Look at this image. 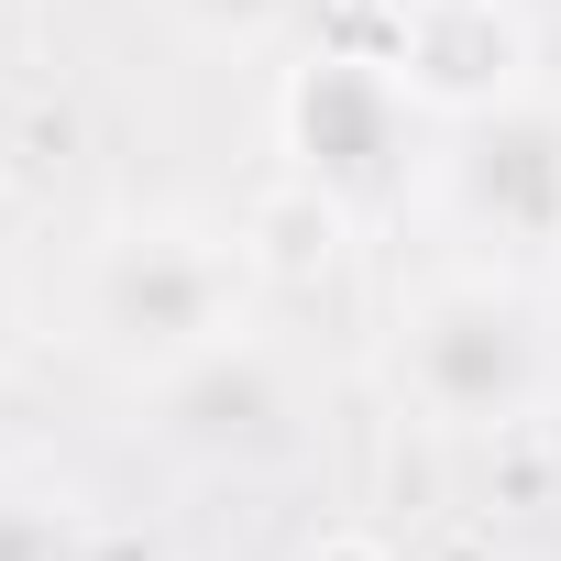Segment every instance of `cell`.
<instances>
[{
	"mask_svg": "<svg viewBox=\"0 0 561 561\" xmlns=\"http://www.w3.org/2000/svg\"><path fill=\"white\" fill-rule=\"evenodd\" d=\"M12 342H23V309H12V287H0V364H12Z\"/></svg>",
	"mask_w": 561,
	"mask_h": 561,
	"instance_id": "obj_11",
	"label": "cell"
},
{
	"mask_svg": "<svg viewBox=\"0 0 561 561\" xmlns=\"http://www.w3.org/2000/svg\"><path fill=\"white\" fill-rule=\"evenodd\" d=\"M253 253L242 231L198 220V209H133V220H100L89 253H78V342L144 397L165 375H187L198 353L242 342L253 331Z\"/></svg>",
	"mask_w": 561,
	"mask_h": 561,
	"instance_id": "obj_1",
	"label": "cell"
},
{
	"mask_svg": "<svg viewBox=\"0 0 561 561\" xmlns=\"http://www.w3.org/2000/svg\"><path fill=\"white\" fill-rule=\"evenodd\" d=\"M419 122H430V111L397 89L386 45H320L309 67H287V89H275V154H287V176H309V187L342 198L353 220L408 187Z\"/></svg>",
	"mask_w": 561,
	"mask_h": 561,
	"instance_id": "obj_3",
	"label": "cell"
},
{
	"mask_svg": "<svg viewBox=\"0 0 561 561\" xmlns=\"http://www.w3.org/2000/svg\"><path fill=\"white\" fill-rule=\"evenodd\" d=\"M320 12V0H154V23L198 56H264V45H287L298 23Z\"/></svg>",
	"mask_w": 561,
	"mask_h": 561,
	"instance_id": "obj_8",
	"label": "cell"
},
{
	"mask_svg": "<svg viewBox=\"0 0 561 561\" xmlns=\"http://www.w3.org/2000/svg\"><path fill=\"white\" fill-rule=\"evenodd\" d=\"M386 67L430 122H473L528 89V12L517 0H386Z\"/></svg>",
	"mask_w": 561,
	"mask_h": 561,
	"instance_id": "obj_5",
	"label": "cell"
},
{
	"mask_svg": "<svg viewBox=\"0 0 561 561\" xmlns=\"http://www.w3.org/2000/svg\"><path fill=\"white\" fill-rule=\"evenodd\" d=\"M287 561H397V550H386L375 528H320V539H298Z\"/></svg>",
	"mask_w": 561,
	"mask_h": 561,
	"instance_id": "obj_10",
	"label": "cell"
},
{
	"mask_svg": "<svg viewBox=\"0 0 561 561\" xmlns=\"http://www.w3.org/2000/svg\"><path fill=\"white\" fill-rule=\"evenodd\" d=\"M342 231H353V209L320 198L309 176H287V187L242 220V253H253V275H331L342 264Z\"/></svg>",
	"mask_w": 561,
	"mask_h": 561,
	"instance_id": "obj_7",
	"label": "cell"
},
{
	"mask_svg": "<svg viewBox=\"0 0 561 561\" xmlns=\"http://www.w3.org/2000/svg\"><path fill=\"white\" fill-rule=\"evenodd\" d=\"M0 561H100L89 550V506L45 473H0Z\"/></svg>",
	"mask_w": 561,
	"mask_h": 561,
	"instance_id": "obj_9",
	"label": "cell"
},
{
	"mask_svg": "<svg viewBox=\"0 0 561 561\" xmlns=\"http://www.w3.org/2000/svg\"><path fill=\"white\" fill-rule=\"evenodd\" d=\"M550 309L495 264H462V275H430V287L397 298V331H386V386L430 419V430H517L550 408Z\"/></svg>",
	"mask_w": 561,
	"mask_h": 561,
	"instance_id": "obj_2",
	"label": "cell"
},
{
	"mask_svg": "<svg viewBox=\"0 0 561 561\" xmlns=\"http://www.w3.org/2000/svg\"><path fill=\"white\" fill-rule=\"evenodd\" d=\"M440 198L462 231H484L506 253H561V100L517 89V100L451 122Z\"/></svg>",
	"mask_w": 561,
	"mask_h": 561,
	"instance_id": "obj_4",
	"label": "cell"
},
{
	"mask_svg": "<svg viewBox=\"0 0 561 561\" xmlns=\"http://www.w3.org/2000/svg\"><path fill=\"white\" fill-rule=\"evenodd\" d=\"M144 408H154V440L165 451H198V462H264V451H287V430H298L287 364H275L253 331L220 342V353H198L187 375L144 386Z\"/></svg>",
	"mask_w": 561,
	"mask_h": 561,
	"instance_id": "obj_6",
	"label": "cell"
}]
</instances>
